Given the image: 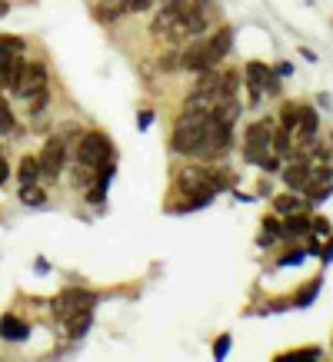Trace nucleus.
Wrapping results in <instances>:
<instances>
[{
	"mask_svg": "<svg viewBox=\"0 0 333 362\" xmlns=\"http://www.w3.org/2000/svg\"><path fill=\"white\" fill-rule=\"evenodd\" d=\"M273 209H277V213H283V216H293V213H303V209H307V203H303V197L283 193V197L273 199Z\"/></svg>",
	"mask_w": 333,
	"mask_h": 362,
	"instance_id": "15",
	"label": "nucleus"
},
{
	"mask_svg": "<svg viewBox=\"0 0 333 362\" xmlns=\"http://www.w3.org/2000/svg\"><path fill=\"white\" fill-rule=\"evenodd\" d=\"M290 150H293V140H290V133L280 127V130L273 133V153H277V156H290Z\"/></svg>",
	"mask_w": 333,
	"mask_h": 362,
	"instance_id": "21",
	"label": "nucleus"
},
{
	"mask_svg": "<svg viewBox=\"0 0 333 362\" xmlns=\"http://www.w3.org/2000/svg\"><path fill=\"white\" fill-rule=\"evenodd\" d=\"M157 0H130V13H140V11H150Z\"/></svg>",
	"mask_w": 333,
	"mask_h": 362,
	"instance_id": "28",
	"label": "nucleus"
},
{
	"mask_svg": "<svg viewBox=\"0 0 333 362\" xmlns=\"http://www.w3.org/2000/svg\"><path fill=\"white\" fill-rule=\"evenodd\" d=\"M180 66V50H174V54L160 57V70H177Z\"/></svg>",
	"mask_w": 333,
	"mask_h": 362,
	"instance_id": "26",
	"label": "nucleus"
},
{
	"mask_svg": "<svg viewBox=\"0 0 333 362\" xmlns=\"http://www.w3.org/2000/svg\"><path fill=\"white\" fill-rule=\"evenodd\" d=\"M283 183H287L293 193H297V189H307V183H310V163H307V160H293L290 166H283Z\"/></svg>",
	"mask_w": 333,
	"mask_h": 362,
	"instance_id": "11",
	"label": "nucleus"
},
{
	"mask_svg": "<svg viewBox=\"0 0 333 362\" xmlns=\"http://www.w3.org/2000/svg\"><path fill=\"white\" fill-rule=\"evenodd\" d=\"M7 13H11V4H7V0H0V17H7Z\"/></svg>",
	"mask_w": 333,
	"mask_h": 362,
	"instance_id": "32",
	"label": "nucleus"
},
{
	"mask_svg": "<svg viewBox=\"0 0 333 362\" xmlns=\"http://www.w3.org/2000/svg\"><path fill=\"white\" fill-rule=\"evenodd\" d=\"M317 293H320V279H310V283H307V286H303V289L297 293V299H293V303H297V306H310Z\"/></svg>",
	"mask_w": 333,
	"mask_h": 362,
	"instance_id": "22",
	"label": "nucleus"
},
{
	"mask_svg": "<svg viewBox=\"0 0 333 362\" xmlns=\"http://www.w3.org/2000/svg\"><path fill=\"white\" fill-rule=\"evenodd\" d=\"M310 233H317V236H327V233H330V223L323 220V216H320V220H310Z\"/></svg>",
	"mask_w": 333,
	"mask_h": 362,
	"instance_id": "27",
	"label": "nucleus"
},
{
	"mask_svg": "<svg viewBox=\"0 0 333 362\" xmlns=\"http://www.w3.org/2000/svg\"><path fill=\"white\" fill-rule=\"evenodd\" d=\"M64 140L60 136H54V140L44 143V153L37 156V163H40V180H47V183H54L57 176L64 173Z\"/></svg>",
	"mask_w": 333,
	"mask_h": 362,
	"instance_id": "8",
	"label": "nucleus"
},
{
	"mask_svg": "<svg viewBox=\"0 0 333 362\" xmlns=\"http://www.w3.org/2000/svg\"><path fill=\"white\" fill-rule=\"evenodd\" d=\"M17 130V120H13V110L7 97H4V90H0V133H13Z\"/></svg>",
	"mask_w": 333,
	"mask_h": 362,
	"instance_id": "18",
	"label": "nucleus"
},
{
	"mask_svg": "<svg viewBox=\"0 0 333 362\" xmlns=\"http://www.w3.org/2000/svg\"><path fill=\"white\" fill-rule=\"evenodd\" d=\"M7 176H11V166H7V160H4V156H0V187H4V183H7Z\"/></svg>",
	"mask_w": 333,
	"mask_h": 362,
	"instance_id": "29",
	"label": "nucleus"
},
{
	"mask_svg": "<svg viewBox=\"0 0 333 362\" xmlns=\"http://www.w3.org/2000/svg\"><path fill=\"white\" fill-rule=\"evenodd\" d=\"M27 336H30V326H27V322H21L17 316H0V339L23 342Z\"/></svg>",
	"mask_w": 333,
	"mask_h": 362,
	"instance_id": "13",
	"label": "nucleus"
},
{
	"mask_svg": "<svg viewBox=\"0 0 333 362\" xmlns=\"http://www.w3.org/2000/svg\"><path fill=\"white\" fill-rule=\"evenodd\" d=\"M160 4H170V0H160Z\"/></svg>",
	"mask_w": 333,
	"mask_h": 362,
	"instance_id": "34",
	"label": "nucleus"
},
{
	"mask_svg": "<svg viewBox=\"0 0 333 362\" xmlns=\"http://www.w3.org/2000/svg\"><path fill=\"white\" fill-rule=\"evenodd\" d=\"M317 356H320V349L307 346V349H300V352H290V362H317Z\"/></svg>",
	"mask_w": 333,
	"mask_h": 362,
	"instance_id": "24",
	"label": "nucleus"
},
{
	"mask_svg": "<svg viewBox=\"0 0 333 362\" xmlns=\"http://www.w3.org/2000/svg\"><path fill=\"white\" fill-rule=\"evenodd\" d=\"M94 293H87V289H64L60 296L54 299V316L60 319V322H67V319L80 316V313H90L94 309Z\"/></svg>",
	"mask_w": 333,
	"mask_h": 362,
	"instance_id": "6",
	"label": "nucleus"
},
{
	"mask_svg": "<svg viewBox=\"0 0 333 362\" xmlns=\"http://www.w3.org/2000/svg\"><path fill=\"white\" fill-rule=\"evenodd\" d=\"M107 160H111V140L100 130H90L77 140V163L100 170V166H107Z\"/></svg>",
	"mask_w": 333,
	"mask_h": 362,
	"instance_id": "4",
	"label": "nucleus"
},
{
	"mask_svg": "<svg viewBox=\"0 0 333 362\" xmlns=\"http://www.w3.org/2000/svg\"><path fill=\"white\" fill-rule=\"evenodd\" d=\"M150 123H154V113H150V110H144V113H140V127H144V130H147Z\"/></svg>",
	"mask_w": 333,
	"mask_h": 362,
	"instance_id": "31",
	"label": "nucleus"
},
{
	"mask_svg": "<svg viewBox=\"0 0 333 362\" xmlns=\"http://www.w3.org/2000/svg\"><path fill=\"white\" fill-rule=\"evenodd\" d=\"M303 233H310V216H307V213H293V216H287V223H283V236H303Z\"/></svg>",
	"mask_w": 333,
	"mask_h": 362,
	"instance_id": "17",
	"label": "nucleus"
},
{
	"mask_svg": "<svg viewBox=\"0 0 333 362\" xmlns=\"http://www.w3.org/2000/svg\"><path fill=\"white\" fill-rule=\"evenodd\" d=\"M17 176H21V187H30L40 180V163H37V156H23L21 166H17Z\"/></svg>",
	"mask_w": 333,
	"mask_h": 362,
	"instance_id": "14",
	"label": "nucleus"
},
{
	"mask_svg": "<svg viewBox=\"0 0 333 362\" xmlns=\"http://www.w3.org/2000/svg\"><path fill=\"white\" fill-rule=\"evenodd\" d=\"M244 156L247 163H256V166H264L266 156H273V127H270V120H256L247 127Z\"/></svg>",
	"mask_w": 333,
	"mask_h": 362,
	"instance_id": "3",
	"label": "nucleus"
},
{
	"mask_svg": "<svg viewBox=\"0 0 333 362\" xmlns=\"http://www.w3.org/2000/svg\"><path fill=\"white\" fill-rule=\"evenodd\" d=\"M247 87H250V97H254V103L260 97H277L280 93V80H277V70H270L266 64H260V60H250L247 64Z\"/></svg>",
	"mask_w": 333,
	"mask_h": 362,
	"instance_id": "5",
	"label": "nucleus"
},
{
	"mask_svg": "<svg viewBox=\"0 0 333 362\" xmlns=\"http://www.w3.org/2000/svg\"><path fill=\"white\" fill-rule=\"evenodd\" d=\"M203 44H207V64L217 66L223 57L230 54V47H233V30H230V27H220V30L213 33V37H207Z\"/></svg>",
	"mask_w": 333,
	"mask_h": 362,
	"instance_id": "10",
	"label": "nucleus"
},
{
	"mask_svg": "<svg viewBox=\"0 0 333 362\" xmlns=\"http://www.w3.org/2000/svg\"><path fill=\"white\" fill-rule=\"evenodd\" d=\"M47 90V66L37 64V60H23V70H21V80H17V87H13V93L27 103L30 97H37V93H44Z\"/></svg>",
	"mask_w": 333,
	"mask_h": 362,
	"instance_id": "7",
	"label": "nucleus"
},
{
	"mask_svg": "<svg viewBox=\"0 0 333 362\" xmlns=\"http://www.w3.org/2000/svg\"><path fill=\"white\" fill-rule=\"evenodd\" d=\"M90 313H94V309H90ZM90 313H80V316L67 319V329H70V336H74V339L87 332V326H90Z\"/></svg>",
	"mask_w": 333,
	"mask_h": 362,
	"instance_id": "23",
	"label": "nucleus"
},
{
	"mask_svg": "<svg viewBox=\"0 0 333 362\" xmlns=\"http://www.w3.org/2000/svg\"><path fill=\"white\" fill-rule=\"evenodd\" d=\"M94 13H97L100 23H117L120 17L130 13V0H100Z\"/></svg>",
	"mask_w": 333,
	"mask_h": 362,
	"instance_id": "12",
	"label": "nucleus"
},
{
	"mask_svg": "<svg viewBox=\"0 0 333 362\" xmlns=\"http://www.w3.org/2000/svg\"><path fill=\"white\" fill-rule=\"evenodd\" d=\"M313 136H317V110L313 107H300V117L293 123V130H290V140H293V146L307 150Z\"/></svg>",
	"mask_w": 333,
	"mask_h": 362,
	"instance_id": "9",
	"label": "nucleus"
},
{
	"mask_svg": "<svg viewBox=\"0 0 333 362\" xmlns=\"http://www.w3.org/2000/svg\"><path fill=\"white\" fill-rule=\"evenodd\" d=\"M207 123H210V113H197V110L180 113V120L174 123V136H170L174 153H180V156L197 153L200 140H203V133H207Z\"/></svg>",
	"mask_w": 333,
	"mask_h": 362,
	"instance_id": "1",
	"label": "nucleus"
},
{
	"mask_svg": "<svg viewBox=\"0 0 333 362\" xmlns=\"http://www.w3.org/2000/svg\"><path fill=\"white\" fill-rule=\"evenodd\" d=\"M300 107H303V103H283V110H280V127H283L287 133L293 130V123H297Z\"/></svg>",
	"mask_w": 333,
	"mask_h": 362,
	"instance_id": "20",
	"label": "nucleus"
},
{
	"mask_svg": "<svg viewBox=\"0 0 333 362\" xmlns=\"http://www.w3.org/2000/svg\"><path fill=\"white\" fill-rule=\"evenodd\" d=\"M11 57H23V40L11 37V33H0V64H7Z\"/></svg>",
	"mask_w": 333,
	"mask_h": 362,
	"instance_id": "16",
	"label": "nucleus"
},
{
	"mask_svg": "<svg viewBox=\"0 0 333 362\" xmlns=\"http://www.w3.org/2000/svg\"><path fill=\"white\" fill-rule=\"evenodd\" d=\"M300 259H303V252H290V256H283V259H280V266H290V263H300Z\"/></svg>",
	"mask_w": 333,
	"mask_h": 362,
	"instance_id": "30",
	"label": "nucleus"
},
{
	"mask_svg": "<svg viewBox=\"0 0 333 362\" xmlns=\"http://www.w3.org/2000/svg\"><path fill=\"white\" fill-rule=\"evenodd\" d=\"M21 203H27V206H44L47 203V193L37 183H30V187H21Z\"/></svg>",
	"mask_w": 333,
	"mask_h": 362,
	"instance_id": "19",
	"label": "nucleus"
},
{
	"mask_svg": "<svg viewBox=\"0 0 333 362\" xmlns=\"http://www.w3.org/2000/svg\"><path fill=\"white\" fill-rule=\"evenodd\" d=\"M227 352H230V336H220L213 342V359H227Z\"/></svg>",
	"mask_w": 333,
	"mask_h": 362,
	"instance_id": "25",
	"label": "nucleus"
},
{
	"mask_svg": "<svg viewBox=\"0 0 333 362\" xmlns=\"http://www.w3.org/2000/svg\"><path fill=\"white\" fill-rule=\"evenodd\" d=\"M230 143H233V127L230 123H223V120H217V117L210 113L207 133H203V140H200L193 160H220V156L230 150Z\"/></svg>",
	"mask_w": 333,
	"mask_h": 362,
	"instance_id": "2",
	"label": "nucleus"
},
{
	"mask_svg": "<svg viewBox=\"0 0 333 362\" xmlns=\"http://www.w3.org/2000/svg\"><path fill=\"white\" fill-rule=\"evenodd\" d=\"M323 256H327V259H333V240H330V246L323 250Z\"/></svg>",
	"mask_w": 333,
	"mask_h": 362,
	"instance_id": "33",
	"label": "nucleus"
}]
</instances>
